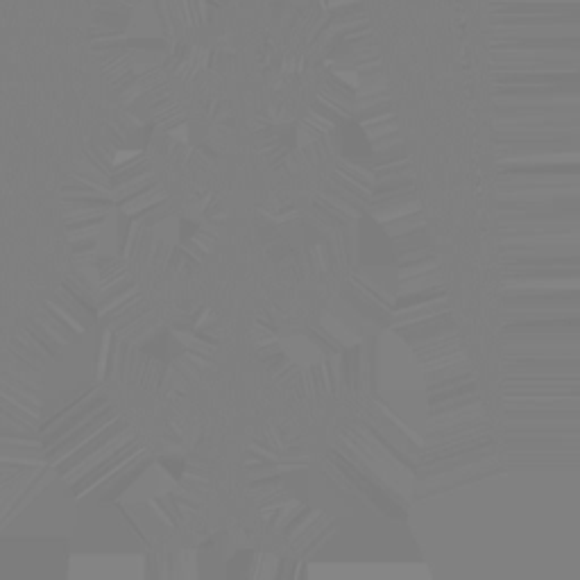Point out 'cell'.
Returning a JSON list of instances; mask_svg holds the SVG:
<instances>
[{
  "label": "cell",
  "mask_w": 580,
  "mask_h": 580,
  "mask_svg": "<svg viewBox=\"0 0 580 580\" xmlns=\"http://www.w3.org/2000/svg\"><path fill=\"white\" fill-rule=\"evenodd\" d=\"M580 315V290L571 293H549V295H526L506 297L501 318H569Z\"/></svg>",
  "instance_id": "6da1fadb"
},
{
  "label": "cell",
  "mask_w": 580,
  "mask_h": 580,
  "mask_svg": "<svg viewBox=\"0 0 580 580\" xmlns=\"http://www.w3.org/2000/svg\"><path fill=\"white\" fill-rule=\"evenodd\" d=\"M503 356H580V334H503Z\"/></svg>",
  "instance_id": "7a4b0ae2"
},
{
  "label": "cell",
  "mask_w": 580,
  "mask_h": 580,
  "mask_svg": "<svg viewBox=\"0 0 580 580\" xmlns=\"http://www.w3.org/2000/svg\"><path fill=\"white\" fill-rule=\"evenodd\" d=\"M503 431L580 429V408L562 411H503Z\"/></svg>",
  "instance_id": "3957f363"
},
{
  "label": "cell",
  "mask_w": 580,
  "mask_h": 580,
  "mask_svg": "<svg viewBox=\"0 0 580 580\" xmlns=\"http://www.w3.org/2000/svg\"><path fill=\"white\" fill-rule=\"evenodd\" d=\"M501 229H578L580 209H560V211H499Z\"/></svg>",
  "instance_id": "277c9868"
},
{
  "label": "cell",
  "mask_w": 580,
  "mask_h": 580,
  "mask_svg": "<svg viewBox=\"0 0 580 580\" xmlns=\"http://www.w3.org/2000/svg\"><path fill=\"white\" fill-rule=\"evenodd\" d=\"M580 408V392H503V411H562Z\"/></svg>",
  "instance_id": "5b68a950"
},
{
  "label": "cell",
  "mask_w": 580,
  "mask_h": 580,
  "mask_svg": "<svg viewBox=\"0 0 580 580\" xmlns=\"http://www.w3.org/2000/svg\"><path fill=\"white\" fill-rule=\"evenodd\" d=\"M503 374H580V356H503Z\"/></svg>",
  "instance_id": "8992f818"
},
{
  "label": "cell",
  "mask_w": 580,
  "mask_h": 580,
  "mask_svg": "<svg viewBox=\"0 0 580 580\" xmlns=\"http://www.w3.org/2000/svg\"><path fill=\"white\" fill-rule=\"evenodd\" d=\"M580 290L578 275H526L506 277V297L571 293Z\"/></svg>",
  "instance_id": "52a82bcc"
},
{
  "label": "cell",
  "mask_w": 580,
  "mask_h": 580,
  "mask_svg": "<svg viewBox=\"0 0 580 580\" xmlns=\"http://www.w3.org/2000/svg\"><path fill=\"white\" fill-rule=\"evenodd\" d=\"M503 392H580V374H503Z\"/></svg>",
  "instance_id": "ba28073f"
},
{
  "label": "cell",
  "mask_w": 580,
  "mask_h": 580,
  "mask_svg": "<svg viewBox=\"0 0 580 580\" xmlns=\"http://www.w3.org/2000/svg\"><path fill=\"white\" fill-rule=\"evenodd\" d=\"M580 200V184L499 186V202H567Z\"/></svg>",
  "instance_id": "9c48e42d"
},
{
  "label": "cell",
  "mask_w": 580,
  "mask_h": 580,
  "mask_svg": "<svg viewBox=\"0 0 580 580\" xmlns=\"http://www.w3.org/2000/svg\"><path fill=\"white\" fill-rule=\"evenodd\" d=\"M503 334H544V336L580 334V315H569V318L503 320Z\"/></svg>",
  "instance_id": "30bf717a"
},
{
  "label": "cell",
  "mask_w": 580,
  "mask_h": 580,
  "mask_svg": "<svg viewBox=\"0 0 580 580\" xmlns=\"http://www.w3.org/2000/svg\"><path fill=\"white\" fill-rule=\"evenodd\" d=\"M397 336H402L406 340V345H422V343H431V340H440L447 336H456L458 327L456 322L451 320V313H440L435 318L429 320H420L413 324H402V327H392Z\"/></svg>",
  "instance_id": "8fae6325"
},
{
  "label": "cell",
  "mask_w": 580,
  "mask_h": 580,
  "mask_svg": "<svg viewBox=\"0 0 580 580\" xmlns=\"http://www.w3.org/2000/svg\"><path fill=\"white\" fill-rule=\"evenodd\" d=\"M501 247H522V245H562V243H580L578 229H501L499 238Z\"/></svg>",
  "instance_id": "7c38bea8"
},
{
  "label": "cell",
  "mask_w": 580,
  "mask_h": 580,
  "mask_svg": "<svg viewBox=\"0 0 580 580\" xmlns=\"http://www.w3.org/2000/svg\"><path fill=\"white\" fill-rule=\"evenodd\" d=\"M485 435H492V426L488 420L463 422V424L440 426V429H426L424 445L426 449H435V447H445V445H451V442H460V440L485 438Z\"/></svg>",
  "instance_id": "4fadbf2b"
},
{
  "label": "cell",
  "mask_w": 580,
  "mask_h": 580,
  "mask_svg": "<svg viewBox=\"0 0 580 580\" xmlns=\"http://www.w3.org/2000/svg\"><path fill=\"white\" fill-rule=\"evenodd\" d=\"M318 202L331 213V216L338 218L340 223H347V220L361 216L365 209V202L361 198H356V195L345 191L343 186L338 184H331V189L324 191Z\"/></svg>",
  "instance_id": "5bb4252c"
},
{
  "label": "cell",
  "mask_w": 580,
  "mask_h": 580,
  "mask_svg": "<svg viewBox=\"0 0 580 580\" xmlns=\"http://www.w3.org/2000/svg\"><path fill=\"white\" fill-rule=\"evenodd\" d=\"M479 420H488V417H485V408L481 399H472V402L442 408V411H431L429 420H426V429H440V426L479 422Z\"/></svg>",
  "instance_id": "9a60e30c"
},
{
  "label": "cell",
  "mask_w": 580,
  "mask_h": 580,
  "mask_svg": "<svg viewBox=\"0 0 580 580\" xmlns=\"http://www.w3.org/2000/svg\"><path fill=\"white\" fill-rule=\"evenodd\" d=\"M370 211L372 218H377L379 223H390V220H397L406 216V213H413V211H420L422 209V202L417 198V193H406V195H399V198H392V200H383L377 204H365Z\"/></svg>",
  "instance_id": "2e32d148"
},
{
  "label": "cell",
  "mask_w": 580,
  "mask_h": 580,
  "mask_svg": "<svg viewBox=\"0 0 580 580\" xmlns=\"http://www.w3.org/2000/svg\"><path fill=\"white\" fill-rule=\"evenodd\" d=\"M497 143V157L506 155H542V152H562V150H578V139L574 141H535V143Z\"/></svg>",
  "instance_id": "e0dca14e"
},
{
  "label": "cell",
  "mask_w": 580,
  "mask_h": 580,
  "mask_svg": "<svg viewBox=\"0 0 580 580\" xmlns=\"http://www.w3.org/2000/svg\"><path fill=\"white\" fill-rule=\"evenodd\" d=\"M426 399H429V402H426L429 404V413L465 404V402H472V399H479V383H476V379L467 381V383H463V386H456V388L445 390V392H431V395Z\"/></svg>",
  "instance_id": "ac0fdd59"
},
{
  "label": "cell",
  "mask_w": 580,
  "mask_h": 580,
  "mask_svg": "<svg viewBox=\"0 0 580 580\" xmlns=\"http://www.w3.org/2000/svg\"><path fill=\"white\" fill-rule=\"evenodd\" d=\"M161 200H166V191L161 189L159 182L155 179L150 186H145L143 191L139 193H134L132 198H127L123 200L121 204V211L125 213V216H136V213H143V211H150V209H155L157 204H161Z\"/></svg>",
  "instance_id": "d6986e66"
},
{
  "label": "cell",
  "mask_w": 580,
  "mask_h": 580,
  "mask_svg": "<svg viewBox=\"0 0 580 580\" xmlns=\"http://www.w3.org/2000/svg\"><path fill=\"white\" fill-rule=\"evenodd\" d=\"M449 311V297L447 300H435L429 304H422V306H415V309H408L402 313H395L392 318V327H402V324H413V322H420V320H429L435 318V315L440 313H447Z\"/></svg>",
  "instance_id": "ffe728a7"
},
{
  "label": "cell",
  "mask_w": 580,
  "mask_h": 580,
  "mask_svg": "<svg viewBox=\"0 0 580 580\" xmlns=\"http://www.w3.org/2000/svg\"><path fill=\"white\" fill-rule=\"evenodd\" d=\"M465 361H469L467 352H465V347H460V349H456V352L417 358V368H420L424 374H429V372L445 370V368H451V365H458V363H465Z\"/></svg>",
  "instance_id": "44dd1931"
},
{
  "label": "cell",
  "mask_w": 580,
  "mask_h": 580,
  "mask_svg": "<svg viewBox=\"0 0 580 580\" xmlns=\"http://www.w3.org/2000/svg\"><path fill=\"white\" fill-rule=\"evenodd\" d=\"M383 229H386L390 238H399L404 234L417 232V229H426V220H424L422 209H420V211L406 213V216L397 218V220H390V223H383Z\"/></svg>",
  "instance_id": "7402d4cb"
},
{
  "label": "cell",
  "mask_w": 580,
  "mask_h": 580,
  "mask_svg": "<svg viewBox=\"0 0 580 580\" xmlns=\"http://www.w3.org/2000/svg\"><path fill=\"white\" fill-rule=\"evenodd\" d=\"M435 286H445V277H442L440 268L433 270V272H426V275H417L411 279H404L399 281V288L397 293L399 295H408V293H420V290H429Z\"/></svg>",
  "instance_id": "603a6c76"
},
{
  "label": "cell",
  "mask_w": 580,
  "mask_h": 580,
  "mask_svg": "<svg viewBox=\"0 0 580 580\" xmlns=\"http://www.w3.org/2000/svg\"><path fill=\"white\" fill-rule=\"evenodd\" d=\"M334 184L338 186H343L345 191H349L352 195H356V198H361L363 202H368L370 200V195H372V186L368 184H363L361 179H356L352 175H347L343 173V170H334Z\"/></svg>",
  "instance_id": "cb8c5ba5"
},
{
  "label": "cell",
  "mask_w": 580,
  "mask_h": 580,
  "mask_svg": "<svg viewBox=\"0 0 580 580\" xmlns=\"http://www.w3.org/2000/svg\"><path fill=\"white\" fill-rule=\"evenodd\" d=\"M438 268H440V261H438V257H435V254H431V257L420 259V261H415V263H408V266H399L397 279L404 281V279H411V277H417V275H426V272H433V270H438Z\"/></svg>",
  "instance_id": "d4e9b609"
},
{
  "label": "cell",
  "mask_w": 580,
  "mask_h": 580,
  "mask_svg": "<svg viewBox=\"0 0 580 580\" xmlns=\"http://www.w3.org/2000/svg\"><path fill=\"white\" fill-rule=\"evenodd\" d=\"M336 168L343 170V173H347V175L356 177V179H361L363 184L374 186V170L370 166V161H365V164H358V161L345 159V161H340V164Z\"/></svg>",
  "instance_id": "484cf974"
},
{
  "label": "cell",
  "mask_w": 580,
  "mask_h": 580,
  "mask_svg": "<svg viewBox=\"0 0 580 580\" xmlns=\"http://www.w3.org/2000/svg\"><path fill=\"white\" fill-rule=\"evenodd\" d=\"M392 241H395L397 254L399 252H408V250H417V247H424V245H431L429 238H426L424 229H417V232L404 234V236H399V238H392Z\"/></svg>",
  "instance_id": "4316f807"
},
{
  "label": "cell",
  "mask_w": 580,
  "mask_h": 580,
  "mask_svg": "<svg viewBox=\"0 0 580 580\" xmlns=\"http://www.w3.org/2000/svg\"><path fill=\"white\" fill-rule=\"evenodd\" d=\"M372 143V150L377 152V155H383V152H397V150H404V141L399 132L395 134H386V136H379V139L370 141Z\"/></svg>",
  "instance_id": "83f0119b"
},
{
  "label": "cell",
  "mask_w": 580,
  "mask_h": 580,
  "mask_svg": "<svg viewBox=\"0 0 580 580\" xmlns=\"http://www.w3.org/2000/svg\"><path fill=\"white\" fill-rule=\"evenodd\" d=\"M395 132H399L397 118H390V121L374 123V125H365V134H368L370 141L379 139V136H386V134H395Z\"/></svg>",
  "instance_id": "f1b7e54d"
},
{
  "label": "cell",
  "mask_w": 580,
  "mask_h": 580,
  "mask_svg": "<svg viewBox=\"0 0 580 580\" xmlns=\"http://www.w3.org/2000/svg\"><path fill=\"white\" fill-rule=\"evenodd\" d=\"M431 254H435L431 245L417 247V250H408V252H399L397 254V266H408V263H415V261H420V259H426V257H431Z\"/></svg>",
  "instance_id": "f546056e"
},
{
  "label": "cell",
  "mask_w": 580,
  "mask_h": 580,
  "mask_svg": "<svg viewBox=\"0 0 580 580\" xmlns=\"http://www.w3.org/2000/svg\"><path fill=\"white\" fill-rule=\"evenodd\" d=\"M189 349H193V352H198L202 356H213V352H216V347H213L211 343H207V340H198V338H191L189 340Z\"/></svg>",
  "instance_id": "4dcf8cb0"
}]
</instances>
